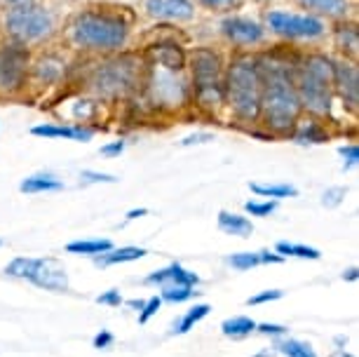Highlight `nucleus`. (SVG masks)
I'll list each match as a JSON object with an SVG mask.
<instances>
[{"instance_id": "1", "label": "nucleus", "mask_w": 359, "mask_h": 357, "mask_svg": "<svg viewBox=\"0 0 359 357\" xmlns=\"http://www.w3.org/2000/svg\"><path fill=\"white\" fill-rule=\"evenodd\" d=\"M296 59L284 57L280 52L256 55V64H259L263 80L259 125L266 127V132L273 137H289L298 120L306 116L301 109V101H298L294 78H291Z\"/></svg>"}, {"instance_id": "2", "label": "nucleus", "mask_w": 359, "mask_h": 357, "mask_svg": "<svg viewBox=\"0 0 359 357\" xmlns=\"http://www.w3.org/2000/svg\"><path fill=\"white\" fill-rule=\"evenodd\" d=\"M66 38L87 55H118L132 38V24L113 8H87L76 12L66 24Z\"/></svg>"}, {"instance_id": "3", "label": "nucleus", "mask_w": 359, "mask_h": 357, "mask_svg": "<svg viewBox=\"0 0 359 357\" xmlns=\"http://www.w3.org/2000/svg\"><path fill=\"white\" fill-rule=\"evenodd\" d=\"M294 87L303 113L317 120H329L334 111V57L324 52L298 55L294 71Z\"/></svg>"}, {"instance_id": "4", "label": "nucleus", "mask_w": 359, "mask_h": 357, "mask_svg": "<svg viewBox=\"0 0 359 357\" xmlns=\"http://www.w3.org/2000/svg\"><path fill=\"white\" fill-rule=\"evenodd\" d=\"M263 80L256 55L237 52L223 69V97L228 111L240 125H259Z\"/></svg>"}, {"instance_id": "5", "label": "nucleus", "mask_w": 359, "mask_h": 357, "mask_svg": "<svg viewBox=\"0 0 359 357\" xmlns=\"http://www.w3.org/2000/svg\"><path fill=\"white\" fill-rule=\"evenodd\" d=\"M186 69H191V101L209 113L226 106L223 97V64L221 55L212 47H195L188 52Z\"/></svg>"}, {"instance_id": "6", "label": "nucleus", "mask_w": 359, "mask_h": 357, "mask_svg": "<svg viewBox=\"0 0 359 357\" xmlns=\"http://www.w3.org/2000/svg\"><path fill=\"white\" fill-rule=\"evenodd\" d=\"M141 59L137 62L132 55H108L97 66H92L87 76V90L97 99L115 101L132 94L141 85Z\"/></svg>"}, {"instance_id": "7", "label": "nucleus", "mask_w": 359, "mask_h": 357, "mask_svg": "<svg viewBox=\"0 0 359 357\" xmlns=\"http://www.w3.org/2000/svg\"><path fill=\"white\" fill-rule=\"evenodd\" d=\"M0 26H3L5 38L22 43L26 47L50 43L59 31L57 15L47 5L38 3V0L15 5V8H5Z\"/></svg>"}, {"instance_id": "8", "label": "nucleus", "mask_w": 359, "mask_h": 357, "mask_svg": "<svg viewBox=\"0 0 359 357\" xmlns=\"http://www.w3.org/2000/svg\"><path fill=\"white\" fill-rule=\"evenodd\" d=\"M5 273L10 278L29 280L40 289L47 292H69V273H66L64 264L54 257L31 259V257H17L5 266Z\"/></svg>"}, {"instance_id": "9", "label": "nucleus", "mask_w": 359, "mask_h": 357, "mask_svg": "<svg viewBox=\"0 0 359 357\" xmlns=\"http://www.w3.org/2000/svg\"><path fill=\"white\" fill-rule=\"evenodd\" d=\"M148 78L144 80L151 104L158 109H181L191 104V83L186 80L184 71H169L162 66L146 64Z\"/></svg>"}, {"instance_id": "10", "label": "nucleus", "mask_w": 359, "mask_h": 357, "mask_svg": "<svg viewBox=\"0 0 359 357\" xmlns=\"http://www.w3.org/2000/svg\"><path fill=\"white\" fill-rule=\"evenodd\" d=\"M31 47L5 38L0 43V97L15 99L29 87Z\"/></svg>"}, {"instance_id": "11", "label": "nucleus", "mask_w": 359, "mask_h": 357, "mask_svg": "<svg viewBox=\"0 0 359 357\" xmlns=\"http://www.w3.org/2000/svg\"><path fill=\"white\" fill-rule=\"evenodd\" d=\"M266 31L275 33L284 40H320L327 36V24L313 15H298L287 10H270L266 12Z\"/></svg>"}, {"instance_id": "12", "label": "nucleus", "mask_w": 359, "mask_h": 357, "mask_svg": "<svg viewBox=\"0 0 359 357\" xmlns=\"http://www.w3.org/2000/svg\"><path fill=\"white\" fill-rule=\"evenodd\" d=\"M221 36L226 38L230 45H235L237 50H252V47L266 43L268 31H266V26L252 17L226 15L221 19Z\"/></svg>"}, {"instance_id": "13", "label": "nucleus", "mask_w": 359, "mask_h": 357, "mask_svg": "<svg viewBox=\"0 0 359 357\" xmlns=\"http://www.w3.org/2000/svg\"><path fill=\"white\" fill-rule=\"evenodd\" d=\"M334 97L343 101V109L359 111V71L355 62L334 59Z\"/></svg>"}, {"instance_id": "14", "label": "nucleus", "mask_w": 359, "mask_h": 357, "mask_svg": "<svg viewBox=\"0 0 359 357\" xmlns=\"http://www.w3.org/2000/svg\"><path fill=\"white\" fill-rule=\"evenodd\" d=\"M144 12L151 19L169 24H186L195 19L193 0H144Z\"/></svg>"}, {"instance_id": "15", "label": "nucleus", "mask_w": 359, "mask_h": 357, "mask_svg": "<svg viewBox=\"0 0 359 357\" xmlns=\"http://www.w3.org/2000/svg\"><path fill=\"white\" fill-rule=\"evenodd\" d=\"M64 73H66V62L62 57L52 55V52H40L36 59H31L29 85H38V87L59 85L64 80Z\"/></svg>"}, {"instance_id": "16", "label": "nucleus", "mask_w": 359, "mask_h": 357, "mask_svg": "<svg viewBox=\"0 0 359 357\" xmlns=\"http://www.w3.org/2000/svg\"><path fill=\"white\" fill-rule=\"evenodd\" d=\"M146 64L162 66V69L169 71H186L188 52L179 43H174V40H158V43L146 50Z\"/></svg>"}, {"instance_id": "17", "label": "nucleus", "mask_w": 359, "mask_h": 357, "mask_svg": "<svg viewBox=\"0 0 359 357\" xmlns=\"http://www.w3.org/2000/svg\"><path fill=\"white\" fill-rule=\"evenodd\" d=\"M33 137L40 139H66V141H80V144H87V141L94 139V130L87 125H78V123H43L36 125L31 130Z\"/></svg>"}, {"instance_id": "18", "label": "nucleus", "mask_w": 359, "mask_h": 357, "mask_svg": "<svg viewBox=\"0 0 359 357\" xmlns=\"http://www.w3.org/2000/svg\"><path fill=\"white\" fill-rule=\"evenodd\" d=\"M146 285L151 287H162V285H191V287H198L200 285V275H195L193 271H188L179 264V261H174V264H169L165 268H160V271H153L146 275Z\"/></svg>"}, {"instance_id": "19", "label": "nucleus", "mask_w": 359, "mask_h": 357, "mask_svg": "<svg viewBox=\"0 0 359 357\" xmlns=\"http://www.w3.org/2000/svg\"><path fill=\"white\" fill-rule=\"evenodd\" d=\"M306 15H313L317 19H331V22H341V19L350 17V0H296Z\"/></svg>"}, {"instance_id": "20", "label": "nucleus", "mask_w": 359, "mask_h": 357, "mask_svg": "<svg viewBox=\"0 0 359 357\" xmlns=\"http://www.w3.org/2000/svg\"><path fill=\"white\" fill-rule=\"evenodd\" d=\"M289 139L298 146H320V144H327L331 139V134L327 130V125H324V120L301 118L294 130H291Z\"/></svg>"}, {"instance_id": "21", "label": "nucleus", "mask_w": 359, "mask_h": 357, "mask_svg": "<svg viewBox=\"0 0 359 357\" xmlns=\"http://www.w3.org/2000/svg\"><path fill=\"white\" fill-rule=\"evenodd\" d=\"M334 45L343 55L341 59H348V62L357 64V57H359V29H357V24L350 22V19H341V22H336Z\"/></svg>"}, {"instance_id": "22", "label": "nucleus", "mask_w": 359, "mask_h": 357, "mask_svg": "<svg viewBox=\"0 0 359 357\" xmlns=\"http://www.w3.org/2000/svg\"><path fill=\"white\" fill-rule=\"evenodd\" d=\"M216 224H219L221 233L235 235V238H252V233H254V224H252V219H249L247 214L221 210L219 217H216Z\"/></svg>"}, {"instance_id": "23", "label": "nucleus", "mask_w": 359, "mask_h": 357, "mask_svg": "<svg viewBox=\"0 0 359 357\" xmlns=\"http://www.w3.org/2000/svg\"><path fill=\"white\" fill-rule=\"evenodd\" d=\"M19 191L26 195L57 193V191H64V179H59L57 174H52V172H38V174L26 177L22 184H19Z\"/></svg>"}, {"instance_id": "24", "label": "nucleus", "mask_w": 359, "mask_h": 357, "mask_svg": "<svg viewBox=\"0 0 359 357\" xmlns=\"http://www.w3.org/2000/svg\"><path fill=\"white\" fill-rule=\"evenodd\" d=\"M144 247H111L108 252L94 257V266L97 268H111L118 264H130V261H139L146 257Z\"/></svg>"}, {"instance_id": "25", "label": "nucleus", "mask_w": 359, "mask_h": 357, "mask_svg": "<svg viewBox=\"0 0 359 357\" xmlns=\"http://www.w3.org/2000/svg\"><path fill=\"white\" fill-rule=\"evenodd\" d=\"M209 313H212V306H209V303H195V306L188 308V311L181 315L179 320L172 322V327H169V334H172V336L188 334L191 329H195V325H200V322L205 320Z\"/></svg>"}, {"instance_id": "26", "label": "nucleus", "mask_w": 359, "mask_h": 357, "mask_svg": "<svg viewBox=\"0 0 359 357\" xmlns=\"http://www.w3.org/2000/svg\"><path fill=\"white\" fill-rule=\"evenodd\" d=\"M249 191L263 200H277V202L284 198H298V188L291 184H259V181H252Z\"/></svg>"}, {"instance_id": "27", "label": "nucleus", "mask_w": 359, "mask_h": 357, "mask_svg": "<svg viewBox=\"0 0 359 357\" xmlns=\"http://www.w3.org/2000/svg\"><path fill=\"white\" fill-rule=\"evenodd\" d=\"M256 325L259 322L247 318V315H235V318L221 322V334L228 336V339H247L249 334L256 332Z\"/></svg>"}, {"instance_id": "28", "label": "nucleus", "mask_w": 359, "mask_h": 357, "mask_svg": "<svg viewBox=\"0 0 359 357\" xmlns=\"http://www.w3.org/2000/svg\"><path fill=\"white\" fill-rule=\"evenodd\" d=\"M113 247L111 240L106 238H94V240H76V242H69L66 245V252L69 254H76V257H99V254L108 252Z\"/></svg>"}, {"instance_id": "29", "label": "nucleus", "mask_w": 359, "mask_h": 357, "mask_svg": "<svg viewBox=\"0 0 359 357\" xmlns=\"http://www.w3.org/2000/svg\"><path fill=\"white\" fill-rule=\"evenodd\" d=\"M275 252L280 257H294V259H306V261H320L322 259V252L317 247H310V245H301V242H277L275 245Z\"/></svg>"}, {"instance_id": "30", "label": "nucleus", "mask_w": 359, "mask_h": 357, "mask_svg": "<svg viewBox=\"0 0 359 357\" xmlns=\"http://www.w3.org/2000/svg\"><path fill=\"white\" fill-rule=\"evenodd\" d=\"M273 350H275V353L284 355V357H317L315 350L310 348L308 343H303V341H298V339H291V336L275 339Z\"/></svg>"}, {"instance_id": "31", "label": "nucleus", "mask_w": 359, "mask_h": 357, "mask_svg": "<svg viewBox=\"0 0 359 357\" xmlns=\"http://www.w3.org/2000/svg\"><path fill=\"white\" fill-rule=\"evenodd\" d=\"M198 294L191 285H162L160 287V299L167 303H186Z\"/></svg>"}, {"instance_id": "32", "label": "nucleus", "mask_w": 359, "mask_h": 357, "mask_svg": "<svg viewBox=\"0 0 359 357\" xmlns=\"http://www.w3.org/2000/svg\"><path fill=\"white\" fill-rule=\"evenodd\" d=\"M226 264L233 268V271L245 273V271H252V268H259L261 257H259V252H235V254H228Z\"/></svg>"}, {"instance_id": "33", "label": "nucleus", "mask_w": 359, "mask_h": 357, "mask_svg": "<svg viewBox=\"0 0 359 357\" xmlns=\"http://www.w3.org/2000/svg\"><path fill=\"white\" fill-rule=\"evenodd\" d=\"M277 210V200H249L245 202V214L247 217L266 219Z\"/></svg>"}, {"instance_id": "34", "label": "nucleus", "mask_w": 359, "mask_h": 357, "mask_svg": "<svg viewBox=\"0 0 359 357\" xmlns=\"http://www.w3.org/2000/svg\"><path fill=\"white\" fill-rule=\"evenodd\" d=\"M198 5L207 12H216V15H230L233 10L240 8L242 0H198Z\"/></svg>"}, {"instance_id": "35", "label": "nucleus", "mask_w": 359, "mask_h": 357, "mask_svg": "<svg viewBox=\"0 0 359 357\" xmlns=\"http://www.w3.org/2000/svg\"><path fill=\"white\" fill-rule=\"evenodd\" d=\"M345 195H348V188H345V186L327 188V191L322 193V207H327V210H336V207L343 205Z\"/></svg>"}, {"instance_id": "36", "label": "nucleus", "mask_w": 359, "mask_h": 357, "mask_svg": "<svg viewBox=\"0 0 359 357\" xmlns=\"http://www.w3.org/2000/svg\"><path fill=\"white\" fill-rule=\"evenodd\" d=\"M338 153H341V158H343V172L355 170V167L359 165V146L355 144V141L343 144L341 148H338Z\"/></svg>"}, {"instance_id": "37", "label": "nucleus", "mask_w": 359, "mask_h": 357, "mask_svg": "<svg viewBox=\"0 0 359 357\" xmlns=\"http://www.w3.org/2000/svg\"><path fill=\"white\" fill-rule=\"evenodd\" d=\"M162 303H165V301H162L158 294L151 296L148 301H144V308L139 311V325H148V322H151L155 315H158V311L162 308Z\"/></svg>"}, {"instance_id": "38", "label": "nucleus", "mask_w": 359, "mask_h": 357, "mask_svg": "<svg viewBox=\"0 0 359 357\" xmlns=\"http://www.w3.org/2000/svg\"><path fill=\"white\" fill-rule=\"evenodd\" d=\"M284 296L282 289H263V292L249 296L247 299V306H263V303H273V301H280Z\"/></svg>"}, {"instance_id": "39", "label": "nucleus", "mask_w": 359, "mask_h": 357, "mask_svg": "<svg viewBox=\"0 0 359 357\" xmlns=\"http://www.w3.org/2000/svg\"><path fill=\"white\" fill-rule=\"evenodd\" d=\"M80 181H83L85 186H90V184H115L118 177H113V174H106V172L83 170V172H80Z\"/></svg>"}, {"instance_id": "40", "label": "nucleus", "mask_w": 359, "mask_h": 357, "mask_svg": "<svg viewBox=\"0 0 359 357\" xmlns=\"http://www.w3.org/2000/svg\"><path fill=\"white\" fill-rule=\"evenodd\" d=\"M125 148H127V141L125 139H115V141H108V144L101 146V156L104 158H120L125 153Z\"/></svg>"}, {"instance_id": "41", "label": "nucleus", "mask_w": 359, "mask_h": 357, "mask_svg": "<svg viewBox=\"0 0 359 357\" xmlns=\"http://www.w3.org/2000/svg\"><path fill=\"white\" fill-rule=\"evenodd\" d=\"M256 332L270 336V339H282V336H287V327L275 325V322H261V325H256Z\"/></svg>"}, {"instance_id": "42", "label": "nucleus", "mask_w": 359, "mask_h": 357, "mask_svg": "<svg viewBox=\"0 0 359 357\" xmlns=\"http://www.w3.org/2000/svg\"><path fill=\"white\" fill-rule=\"evenodd\" d=\"M123 294H120V289H108V292L99 294L97 296V303L99 306H108V308H118L123 306Z\"/></svg>"}, {"instance_id": "43", "label": "nucleus", "mask_w": 359, "mask_h": 357, "mask_svg": "<svg viewBox=\"0 0 359 357\" xmlns=\"http://www.w3.org/2000/svg\"><path fill=\"white\" fill-rule=\"evenodd\" d=\"M113 343H115L113 332H108V329H101V332L92 339V348H97V350H108V348H113Z\"/></svg>"}, {"instance_id": "44", "label": "nucleus", "mask_w": 359, "mask_h": 357, "mask_svg": "<svg viewBox=\"0 0 359 357\" xmlns=\"http://www.w3.org/2000/svg\"><path fill=\"white\" fill-rule=\"evenodd\" d=\"M209 141H214V134H212V132H195V134H191V137H184V139H181V146L188 148V146L209 144Z\"/></svg>"}, {"instance_id": "45", "label": "nucleus", "mask_w": 359, "mask_h": 357, "mask_svg": "<svg viewBox=\"0 0 359 357\" xmlns=\"http://www.w3.org/2000/svg\"><path fill=\"white\" fill-rule=\"evenodd\" d=\"M259 257H261V266L282 264V261H284V257H280V254H277V252H270V249H261Z\"/></svg>"}, {"instance_id": "46", "label": "nucleus", "mask_w": 359, "mask_h": 357, "mask_svg": "<svg viewBox=\"0 0 359 357\" xmlns=\"http://www.w3.org/2000/svg\"><path fill=\"white\" fill-rule=\"evenodd\" d=\"M341 278H343L345 282H357V280H359V268H357V266L348 268V271H343Z\"/></svg>"}, {"instance_id": "47", "label": "nucleus", "mask_w": 359, "mask_h": 357, "mask_svg": "<svg viewBox=\"0 0 359 357\" xmlns=\"http://www.w3.org/2000/svg\"><path fill=\"white\" fill-rule=\"evenodd\" d=\"M141 217H148V210L146 207H139V210H130L127 212V221H137V219H141Z\"/></svg>"}, {"instance_id": "48", "label": "nucleus", "mask_w": 359, "mask_h": 357, "mask_svg": "<svg viewBox=\"0 0 359 357\" xmlns=\"http://www.w3.org/2000/svg\"><path fill=\"white\" fill-rule=\"evenodd\" d=\"M123 303H127V306L132 308V311H141V308H144V299H130V301H123Z\"/></svg>"}, {"instance_id": "49", "label": "nucleus", "mask_w": 359, "mask_h": 357, "mask_svg": "<svg viewBox=\"0 0 359 357\" xmlns=\"http://www.w3.org/2000/svg\"><path fill=\"white\" fill-rule=\"evenodd\" d=\"M24 3H33V0H0L3 8H15V5H24Z\"/></svg>"}, {"instance_id": "50", "label": "nucleus", "mask_w": 359, "mask_h": 357, "mask_svg": "<svg viewBox=\"0 0 359 357\" xmlns=\"http://www.w3.org/2000/svg\"><path fill=\"white\" fill-rule=\"evenodd\" d=\"M334 346H336V348H345V346H348V336L338 334L336 339H334Z\"/></svg>"}, {"instance_id": "51", "label": "nucleus", "mask_w": 359, "mask_h": 357, "mask_svg": "<svg viewBox=\"0 0 359 357\" xmlns=\"http://www.w3.org/2000/svg\"><path fill=\"white\" fill-rule=\"evenodd\" d=\"M331 357H355V355L348 353L345 348H336V350H334V355H331Z\"/></svg>"}, {"instance_id": "52", "label": "nucleus", "mask_w": 359, "mask_h": 357, "mask_svg": "<svg viewBox=\"0 0 359 357\" xmlns=\"http://www.w3.org/2000/svg\"><path fill=\"white\" fill-rule=\"evenodd\" d=\"M273 355H275V350H273V348H268V350H263V353L254 355V357H273Z\"/></svg>"}, {"instance_id": "53", "label": "nucleus", "mask_w": 359, "mask_h": 357, "mask_svg": "<svg viewBox=\"0 0 359 357\" xmlns=\"http://www.w3.org/2000/svg\"><path fill=\"white\" fill-rule=\"evenodd\" d=\"M256 3H266V0H256Z\"/></svg>"}, {"instance_id": "54", "label": "nucleus", "mask_w": 359, "mask_h": 357, "mask_svg": "<svg viewBox=\"0 0 359 357\" xmlns=\"http://www.w3.org/2000/svg\"><path fill=\"white\" fill-rule=\"evenodd\" d=\"M69 3H78V0H69Z\"/></svg>"}, {"instance_id": "55", "label": "nucleus", "mask_w": 359, "mask_h": 357, "mask_svg": "<svg viewBox=\"0 0 359 357\" xmlns=\"http://www.w3.org/2000/svg\"><path fill=\"white\" fill-rule=\"evenodd\" d=\"M0 245H3V242H0Z\"/></svg>"}]
</instances>
